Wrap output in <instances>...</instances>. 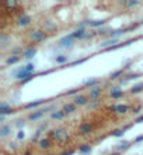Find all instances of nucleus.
<instances>
[{"label": "nucleus", "instance_id": "1", "mask_svg": "<svg viewBox=\"0 0 143 155\" xmlns=\"http://www.w3.org/2000/svg\"><path fill=\"white\" fill-rule=\"evenodd\" d=\"M35 64H32V62H28V64H25L24 66L21 68H17L14 71H11V76L13 78H16L20 81H24V79H27V78H30L34 72H35Z\"/></svg>", "mask_w": 143, "mask_h": 155}, {"label": "nucleus", "instance_id": "2", "mask_svg": "<svg viewBox=\"0 0 143 155\" xmlns=\"http://www.w3.org/2000/svg\"><path fill=\"white\" fill-rule=\"evenodd\" d=\"M48 138L55 140L56 142H59V144H65V142H67L70 140V135H69V133H67V130L65 127H58V128L48 131Z\"/></svg>", "mask_w": 143, "mask_h": 155}, {"label": "nucleus", "instance_id": "3", "mask_svg": "<svg viewBox=\"0 0 143 155\" xmlns=\"http://www.w3.org/2000/svg\"><path fill=\"white\" fill-rule=\"evenodd\" d=\"M48 35H49V34L45 33L44 30L37 28V30H32V31H30V34H28V38H30L32 42L38 44V42H44L45 40H48Z\"/></svg>", "mask_w": 143, "mask_h": 155}, {"label": "nucleus", "instance_id": "4", "mask_svg": "<svg viewBox=\"0 0 143 155\" xmlns=\"http://www.w3.org/2000/svg\"><path fill=\"white\" fill-rule=\"evenodd\" d=\"M58 45H60L63 49H73V45H74V38H73V35L70 34H67V35H65L62 37L59 42H58Z\"/></svg>", "mask_w": 143, "mask_h": 155}, {"label": "nucleus", "instance_id": "5", "mask_svg": "<svg viewBox=\"0 0 143 155\" xmlns=\"http://www.w3.org/2000/svg\"><path fill=\"white\" fill-rule=\"evenodd\" d=\"M31 23H32V17L30 16V14H27V13H21L16 21V24L18 25V27H23V28L31 25Z\"/></svg>", "mask_w": 143, "mask_h": 155}, {"label": "nucleus", "instance_id": "6", "mask_svg": "<svg viewBox=\"0 0 143 155\" xmlns=\"http://www.w3.org/2000/svg\"><path fill=\"white\" fill-rule=\"evenodd\" d=\"M104 92V88L101 85H98V86H95V88H91V89L88 90V100H97V99L101 97V95H103Z\"/></svg>", "mask_w": 143, "mask_h": 155}, {"label": "nucleus", "instance_id": "7", "mask_svg": "<svg viewBox=\"0 0 143 155\" xmlns=\"http://www.w3.org/2000/svg\"><path fill=\"white\" fill-rule=\"evenodd\" d=\"M93 131H94V126H93V123H90V121H83L79 126V133L81 135H88Z\"/></svg>", "mask_w": 143, "mask_h": 155}, {"label": "nucleus", "instance_id": "8", "mask_svg": "<svg viewBox=\"0 0 143 155\" xmlns=\"http://www.w3.org/2000/svg\"><path fill=\"white\" fill-rule=\"evenodd\" d=\"M42 30L48 34H53L58 31V24L51 21V20H44L42 21Z\"/></svg>", "mask_w": 143, "mask_h": 155}, {"label": "nucleus", "instance_id": "9", "mask_svg": "<svg viewBox=\"0 0 143 155\" xmlns=\"http://www.w3.org/2000/svg\"><path fill=\"white\" fill-rule=\"evenodd\" d=\"M73 103L76 105V106H87L88 105V96H86V95H83V93H79L77 96H74V99H73Z\"/></svg>", "mask_w": 143, "mask_h": 155}, {"label": "nucleus", "instance_id": "10", "mask_svg": "<svg viewBox=\"0 0 143 155\" xmlns=\"http://www.w3.org/2000/svg\"><path fill=\"white\" fill-rule=\"evenodd\" d=\"M105 23H107V18H101V20H86V24L91 28H103L105 27Z\"/></svg>", "mask_w": 143, "mask_h": 155}, {"label": "nucleus", "instance_id": "11", "mask_svg": "<svg viewBox=\"0 0 143 155\" xmlns=\"http://www.w3.org/2000/svg\"><path fill=\"white\" fill-rule=\"evenodd\" d=\"M10 42H11V35L8 33H6V31H1L0 33V48L4 49Z\"/></svg>", "mask_w": 143, "mask_h": 155}, {"label": "nucleus", "instance_id": "12", "mask_svg": "<svg viewBox=\"0 0 143 155\" xmlns=\"http://www.w3.org/2000/svg\"><path fill=\"white\" fill-rule=\"evenodd\" d=\"M11 131H13V126L11 124H7V123L1 124L0 126V137L1 138H6V137H8L11 134Z\"/></svg>", "mask_w": 143, "mask_h": 155}, {"label": "nucleus", "instance_id": "13", "mask_svg": "<svg viewBox=\"0 0 143 155\" xmlns=\"http://www.w3.org/2000/svg\"><path fill=\"white\" fill-rule=\"evenodd\" d=\"M35 54H37V47H25L24 48V54H23V58L24 59H32V58L35 57Z\"/></svg>", "mask_w": 143, "mask_h": 155}, {"label": "nucleus", "instance_id": "14", "mask_svg": "<svg viewBox=\"0 0 143 155\" xmlns=\"http://www.w3.org/2000/svg\"><path fill=\"white\" fill-rule=\"evenodd\" d=\"M124 95H125V92L121 89L119 86H114V88H111L110 89V96H111L112 99H121V97H124Z\"/></svg>", "mask_w": 143, "mask_h": 155}, {"label": "nucleus", "instance_id": "15", "mask_svg": "<svg viewBox=\"0 0 143 155\" xmlns=\"http://www.w3.org/2000/svg\"><path fill=\"white\" fill-rule=\"evenodd\" d=\"M118 42H119L118 38H107L105 41H103V42L100 44V48H105V49L112 48V47H115Z\"/></svg>", "mask_w": 143, "mask_h": 155}, {"label": "nucleus", "instance_id": "16", "mask_svg": "<svg viewBox=\"0 0 143 155\" xmlns=\"http://www.w3.org/2000/svg\"><path fill=\"white\" fill-rule=\"evenodd\" d=\"M52 61L58 64V65H65V64H67L69 62V55H66V54H60V55H55V57L52 58Z\"/></svg>", "mask_w": 143, "mask_h": 155}, {"label": "nucleus", "instance_id": "17", "mask_svg": "<svg viewBox=\"0 0 143 155\" xmlns=\"http://www.w3.org/2000/svg\"><path fill=\"white\" fill-rule=\"evenodd\" d=\"M132 127H133V124H128L126 127H121V128H117V130H114L111 133V135H112V137H122V135H124V134H125L128 130H131Z\"/></svg>", "mask_w": 143, "mask_h": 155}, {"label": "nucleus", "instance_id": "18", "mask_svg": "<svg viewBox=\"0 0 143 155\" xmlns=\"http://www.w3.org/2000/svg\"><path fill=\"white\" fill-rule=\"evenodd\" d=\"M44 116H45V113L42 112V109H40V110H34L32 113L28 114V120H30V121H37V120L42 119Z\"/></svg>", "mask_w": 143, "mask_h": 155}, {"label": "nucleus", "instance_id": "19", "mask_svg": "<svg viewBox=\"0 0 143 155\" xmlns=\"http://www.w3.org/2000/svg\"><path fill=\"white\" fill-rule=\"evenodd\" d=\"M76 109H77V106H76L73 102H67V103H65L63 107H62V110H63L66 114H72V113H74V112H76Z\"/></svg>", "mask_w": 143, "mask_h": 155}, {"label": "nucleus", "instance_id": "20", "mask_svg": "<svg viewBox=\"0 0 143 155\" xmlns=\"http://www.w3.org/2000/svg\"><path fill=\"white\" fill-rule=\"evenodd\" d=\"M38 147H40L41 149H49V148L52 147V140L48 138V137L41 138L40 142H38Z\"/></svg>", "mask_w": 143, "mask_h": 155}, {"label": "nucleus", "instance_id": "21", "mask_svg": "<svg viewBox=\"0 0 143 155\" xmlns=\"http://www.w3.org/2000/svg\"><path fill=\"white\" fill-rule=\"evenodd\" d=\"M100 85V79L98 78H88L87 81H84V83H83V86L84 88H95V86H98Z\"/></svg>", "mask_w": 143, "mask_h": 155}, {"label": "nucleus", "instance_id": "22", "mask_svg": "<svg viewBox=\"0 0 143 155\" xmlns=\"http://www.w3.org/2000/svg\"><path fill=\"white\" fill-rule=\"evenodd\" d=\"M129 147H131V141H128V140H122V141H119L118 144L115 145V149H117L118 152H122V151L128 149Z\"/></svg>", "mask_w": 143, "mask_h": 155}, {"label": "nucleus", "instance_id": "23", "mask_svg": "<svg viewBox=\"0 0 143 155\" xmlns=\"http://www.w3.org/2000/svg\"><path fill=\"white\" fill-rule=\"evenodd\" d=\"M86 34H87V31H86V30L76 28V30L72 33V35H73V38H74V40H84V38H86Z\"/></svg>", "mask_w": 143, "mask_h": 155}, {"label": "nucleus", "instance_id": "24", "mask_svg": "<svg viewBox=\"0 0 143 155\" xmlns=\"http://www.w3.org/2000/svg\"><path fill=\"white\" fill-rule=\"evenodd\" d=\"M1 6H3V7H8L11 11H14V10L18 7V1H16V0H4V1L1 3Z\"/></svg>", "mask_w": 143, "mask_h": 155}, {"label": "nucleus", "instance_id": "25", "mask_svg": "<svg viewBox=\"0 0 143 155\" xmlns=\"http://www.w3.org/2000/svg\"><path fill=\"white\" fill-rule=\"evenodd\" d=\"M128 33L126 31V27H122V28H117V30H112L111 33H110V38H118V37H121L122 34Z\"/></svg>", "mask_w": 143, "mask_h": 155}, {"label": "nucleus", "instance_id": "26", "mask_svg": "<svg viewBox=\"0 0 143 155\" xmlns=\"http://www.w3.org/2000/svg\"><path fill=\"white\" fill-rule=\"evenodd\" d=\"M128 112H129V106L128 105H117L114 113H117L119 116H124V114H126Z\"/></svg>", "mask_w": 143, "mask_h": 155}, {"label": "nucleus", "instance_id": "27", "mask_svg": "<svg viewBox=\"0 0 143 155\" xmlns=\"http://www.w3.org/2000/svg\"><path fill=\"white\" fill-rule=\"evenodd\" d=\"M79 154H81V155H88L91 151H93V147L90 145V144H83V145H80L79 147Z\"/></svg>", "mask_w": 143, "mask_h": 155}, {"label": "nucleus", "instance_id": "28", "mask_svg": "<svg viewBox=\"0 0 143 155\" xmlns=\"http://www.w3.org/2000/svg\"><path fill=\"white\" fill-rule=\"evenodd\" d=\"M66 116L67 114L65 113L63 110H56L53 113H51V119H52V120H63Z\"/></svg>", "mask_w": 143, "mask_h": 155}, {"label": "nucleus", "instance_id": "29", "mask_svg": "<svg viewBox=\"0 0 143 155\" xmlns=\"http://www.w3.org/2000/svg\"><path fill=\"white\" fill-rule=\"evenodd\" d=\"M129 92H131L132 95H137V93L143 92V82H137V83H135V85L131 88Z\"/></svg>", "mask_w": 143, "mask_h": 155}, {"label": "nucleus", "instance_id": "30", "mask_svg": "<svg viewBox=\"0 0 143 155\" xmlns=\"http://www.w3.org/2000/svg\"><path fill=\"white\" fill-rule=\"evenodd\" d=\"M44 103H47L44 99H38V100H32V102H30V103H27L24 107H25V109H32V107L41 106V105H44Z\"/></svg>", "mask_w": 143, "mask_h": 155}, {"label": "nucleus", "instance_id": "31", "mask_svg": "<svg viewBox=\"0 0 143 155\" xmlns=\"http://www.w3.org/2000/svg\"><path fill=\"white\" fill-rule=\"evenodd\" d=\"M20 59H21V57H11V55H8L6 58V65H8V66L14 65L17 62H20Z\"/></svg>", "mask_w": 143, "mask_h": 155}, {"label": "nucleus", "instance_id": "32", "mask_svg": "<svg viewBox=\"0 0 143 155\" xmlns=\"http://www.w3.org/2000/svg\"><path fill=\"white\" fill-rule=\"evenodd\" d=\"M25 123H27V120L24 119V117H18L17 120H14V127H17V128H23L24 126H25Z\"/></svg>", "mask_w": 143, "mask_h": 155}, {"label": "nucleus", "instance_id": "33", "mask_svg": "<svg viewBox=\"0 0 143 155\" xmlns=\"http://www.w3.org/2000/svg\"><path fill=\"white\" fill-rule=\"evenodd\" d=\"M124 7H135V6H139L140 4V1H137V0H131V1H122L121 3Z\"/></svg>", "mask_w": 143, "mask_h": 155}, {"label": "nucleus", "instance_id": "34", "mask_svg": "<svg viewBox=\"0 0 143 155\" xmlns=\"http://www.w3.org/2000/svg\"><path fill=\"white\" fill-rule=\"evenodd\" d=\"M112 30H114V28H111V27H107V25H105V27H103V28H100L97 33H98V35H110V33H111Z\"/></svg>", "mask_w": 143, "mask_h": 155}, {"label": "nucleus", "instance_id": "35", "mask_svg": "<svg viewBox=\"0 0 143 155\" xmlns=\"http://www.w3.org/2000/svg\"><path fill=\"white\" fill-rule=\"evenodd\" d=\"M101 105V99H97V100H88L87 109H95Z\"/></svg>", "mask_w": 143, "mask_h": 155}, {"label": "nucleus", "instance_id": "36", "mask_svg": "<svg viewBox=\"0 0 143 155\" xmlns=\"http://www.w3.org/2000/svg\"><path fill=\"white\" fill-rule=\"evenodd\" d=\"M125 78H126L128 81H131V79H136V78H140L142 74H139V72H128L126 75H124Z\"/></svg>", "mask_w": 143, "mask_h": 155}, {"label": "nucleus", "instance_id": "37", "mask_svg": "<svg viewBox=\"0 0 143 155\" xmlns=\"http://www.w3.org/2000/svg\"><path fill=\"white\" fill-rule=\"evenodd\" d=\"M122 74H124V69H119V71H115V72H112V74L110 75V82L115 81V79H118V78Z\"/></svg>", "mask_w": 143, "mask_h": 155}, {"label": "nucleus", "instance_id": "38", "mask_svg": "<svg viewBox=\"0 0 143 155\" xmlns=\"http://www.w3.org/2000/svg\"><path fill=\"white\" fill-rule=\"evenodd\" d=\"M42 112L47 114V113H53V112H56V103H53V105H49V106H47V107H42Z\"/></svg>", "mask_w": 143, "mask_h": 155}, {"label": "nucleus", "instance_id": "39", "mask_svg": "<svg viewBox=\"0 0 143 155\" xmlns=\"http://www.w3.org/2000/svg\"><path fill=\"white\" fill-rule=\"evenodd\" d=\"M88 58H81V59H74V61H73V62H70V64H69V65L70 66H76V65H80V64H84V62H86V61H87Z\"/></svg>", "mask_w": 143, "mask_h": 155}, {"label": "nucleus", "instance_id": "40", "mask_svg": "<svg viewBox=\"0 0 143 155\" xmlns=\"http://www.w3.org/2000/svg\"><path fill=\"white\" fill-rule=\"evenodd\" d=\"M48 127H49V123L45 121V123H42L40 127L37 128V131H38V133H44V131H47V130H48Z\"/></svg>", "mask_w": 143, "mask_h": 155}, {"label": "nucleus", "instance_id": "41", "mask_svg": "<svg viewBox=\"0 0 143 155\" xmlns=\"http://www.w3.org/2000/svg\"><path fill=\"white\" fill-rule=\"evenodd\" d=\"M40 135H41V133H38V131H35V134H34V135H32L31 137V142L32 144H35V142H37V144H38V142H40Z\"/></svg>", "mask_w": 143, "mask_h": 155}, {"label": "nucleus", "instance_id": "42", "mask_svg": "<svg viewBox=\"0 0 143 155\" xmlns=\"http://www.w3.org/2000/svg\"><path fill=\"white\" fill-rule=\"evenodd\" d=\"M14 112H16V109H14V107H10L6 112H0V116H10V114H13Z\"/></svg>", "mask_w": 143, "mask_h": 155}, {"label": "nucleus", "instance_id": "43", "mask_svg": "<svg viewBox=\"0 0 143 155\" xmlns=\"http://www.w3.org/2000/svg\"><path fill=\"white\" fill-rule=\"evenodd\" d=\"M10 105H8L7 102H1V103H0V112H6V110H7V109H10Z\"/></svg>", "mask_w": 143, "mask_h": 155}, {"label": "nucleus", "instance_id": "44", "mask_svg": "<svg viewBox=\"0 0 143 155\" xmlns=\"http://www.w3.org/2000/svg\"><path fill=\"white\" fill-rule=\"evenodd\" d=\"M70 95H79V89H70L67 90V92H65V96H70Z\"/></svg>", "mask_w": 143, "mask_h": 155}, {"label": "nucleus", "instance_id": "45", "mask_svg": "<svg viewBox=\"0 0 143 155\" xmlns=\"http://www.w3.org/2000/svg\"><path fill=\"white\" fill-rule=\"evenodd\" d=\"M16 138L18 140V141H23L24 138H25V133H24L23 130H20L18 133H17V135H16Z\"/></svg>", "mask_w": 143, "mask_h": 155}, {"label": "nucleus", "instance_id": "46", "mask_svg": "<svg viewBox=\"0 0 143 155\" xmlns=\"http://www.w3.org/2000/svg\"><path fill=\"white\" fill-rule=\"evenodd\" d=\"M132 62H133V59H128V61H125V62H124V68H122V69H124V71H125V69H129V68H131V65H132Z\"/></svg>", "mask_w": 143, "mask_h": 155}, {"label": "nucleus", "instance_id": "47", "mask_svg": "<svg viewBox=\"0 0 143 155\" xmlns=\"http://www.w3.org/2000/svg\"><path fill=\"white\" fill-rule=\"evenodd\" d=\"M132 42H136V38H129V40L124 41L121 45H122V47H128V45H129V44H132Z\"/></svg>", "mask_w": 143, "mask_h": 155}, {"label": "nucleus", "instance_id": "48", "mask_svg": "<svg viewBox=\"0 0 143 155\" xmlns=\"http://www.w3.org/2000/svg\"><path fill=\"white\" fill-rule=\"evenodd\" d=\"M8 148H10V151H17V149H18V145H17L16 142H10V144H8Z\"/></svg>", "mask_w": 143, "mask_h": 155}, {"label": "nucleus", "instance_id": "49", "mask_svg": "<svg viewBox=\"0 0 143 155\" xmlns=\"http://www.w3.org/2000/svg\"><path fill=\"white\" fill-rule=\"evenodd\" d=\"M143 109V105H137V106H133V110H132V112H133V113H135V114H137V113H139V112H140V110H142Z\"/></svg>", "mask_w": 143, "mask_h": 155}, {"label": "nucleus", "instance_id": "50", "mask_svg": "<svg viewBox=\"0 0 143 155\" xmlns=\"http://www.w3.org/2000/svg\"><path fill=\"white\" fill-rule=\"evenodd\" d=\"M128 83H129V81H128V79L125 78V76H122V78H121V81H119V85L125 86V85H128Z\"/></svg>", "mask_w": 143, "mask_h": 155}, {"label": "nucleus", "instance_id": "51", "mask_svg": "<svg viewBox=\"0 0 143 155\" xmlns=\"http://www.w3.org/2000/svg\"><path fill=\"white\" fill-rule=\"evenodd\" d=\"M74 152H76V149H73V148H70L69 151H65V152H62L60 155H73Z\"/></svg>", "mask_w": 143, "mask_h": 155}, {"label": "nucleus", "instance_id": "52", "mask_svg": "<svg viewBox=\"0 0 143 155\" xmlns=\"http://www.w3.org/2000/svg\"><path fill=\"white\" fill-rule=\"evenodd\" d=\"M143 121V114H140V116H137L135 119V124H139V123H142Z\"/></svg>", "mask_w": 143, "mask_h": 155}, {"label": "nucleus", "instance_id": "53", "mask_svg": "<svg viewBox=\"0 0 143 155\" xmlns=\"http://www.w3.org/2000/svg\"><path fill=\"white\" fill-rule=\"evenodd\" d=\"M142 141H143V134L137 135V137L135 138V142H136V144H139V142H142Z\"/></svg>", "mask_w": 143, "mask_h": 155}, {"label": "nucleus", "instance_id": "54", "mask_svg": "<svg viewBox=\"0 0 143 155\" xmlns=\"http://www.w3.org/2000/svg\"><path fill=\"white\" fill-rule=\"evenodd\" d=\"M4 120H6V116H0V123L4 124Z\"/></svg>", "mask_w": 143, "mask_h": 155}, {"label": "nucleus", "instance_id": "55", "mask_svg": "<svg viewBox=\"0 0 143 155\" xmlns=\"http://www.w3.org/2000/svg\"><path fill=\"white\" fill-rule=\"evenodd\" d=\"M110 155H121V152H118V151H114V152H111Z\"/></svg>", "mask_w": 143, "mask_h": 155}, {"label": "nucleus", "instance_id": "56", "mask_svg": "<svg viewBox=\"0 0 143 155\" xmlns=\"http://www.w3.org/2000/svg\"><path fill=\"white\" fill-rule=\"evenodd\" d=\"M47 155H53V154H47Z\"/></svg>", "mask_w": 143, "mask_h": 155}, {"label": "nucleus", "instance_id": "57", "mask_svg": "<svg viewBox=\"0 0 143 155\" xmlns=\"http://www.w3.org/2000/svg\"><path fill=\"white\" fill-rule=\"evenodd\" d=\"M142 38H143V35H142Z\"/></svg>", "mask_w": 143, "mask_h": 155}]
</instances>
